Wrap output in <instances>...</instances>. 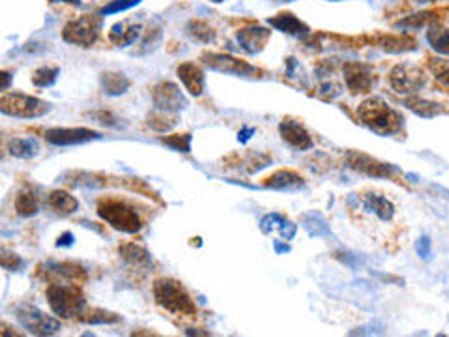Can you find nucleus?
Segmentation results:
<instances>
[{
  "label": "nucleus",
  "instance_id": "72a5a7b5",
  "mask_svg": "<svg viewBox=\"0 0 449 337\" xmlns=\"http://www.w3.org/2000/svg\"><path fill=\"white\" fill-rule=\"evenodd\" d=\"M143 0H111L109 4L104 6L99 15H113V14H122V11L131 10L133 6L141 4Z\"/></svg>",
  "mask_w": 449,
  "mask_h": 337
},
{
  "label": "nucleus",
  "instance_id": "79ce46f5",
  "mask_svg": "<svg viewBox=\"0 0 449 337\" xmlns=\"http://www.w3.org/2000/svg\"><path fill=\"white\" fill-rule=\"evenodd\" d=\"M415 249H418V253H420L421 258H429V255H430V240L427 238V236H423V238H421L420 242H418Z\"/></svg>",
  "mask_w": 449,
  "mask_h": 337
},
{
  "label": "nucleus",
  "instance_id": "c756f323",
  "mask_svg": "<svg viewBox=\"0 0 449 337\" xmlns=\"http://www.w3.org/2000/svg\"><path fill=\"white\" fill-rule=\"evenodd\" d=\"M406 107L410 111H414L415 114L423 116V119H430V116H435V114H438L442 111L440 107H436V104L421 98H408L406 99Z\"/></svg>",
  "mask_w": 449,
  "mask_h": 337
},
{
  "label": "nucleus",
  "instance_id": "cd10ccee",
  "mask_svg": "<svg viewBox=\"0 0 449 337\" xmlns=\"http://www.w3.org/2000/svg\"><path fill=\"white\" fill-rule=\"evenodd\" d=\"M15 210L23 218H29V216H34L38 212V198L32 191H21L17 197H15Z\"/></svg>",
  "mask_w": 449,
  "mask_h": 337
},
{
  "label": "nucleus",
  "instance_id": "9b49d317",
  "mask_svg": "<svg viewBox=\"0 0 449 337\" xmlns=\"http://www.w3.org/2000/svg\"><path fill=\"white\" fill-rule=\"evenodd\" d=\"M101 135L98 131L86 128H55L45 131V139L47 143L55 144V146H74V144H83L89 141L99 139Z\"/></svg>",
  "mask_w": 449,
  "mask_h": 337
},
{
  "label": "nucleus",
  "instance_id": "393cba45",
  "mask_svg": "<svg viewBox=\"0 0 449 337\" xmlns=\"http://www.w3.org/2000/svg\"><path fill=\"white\" fill-rule=\"evenodd\" d=\"M6 150H8L11 156H15V158L30 159L38 154L40 146H38V143H36L34 139H19V137H17V139L8 141Z\"/></svg>",
  "mask_w": 449,
  "mask_h": 337
},
{
  "label": "nucleus",
  "instance_id": "bb28decb",
  "mask_svg": "<svg viewBox=\"0 0 449 337\" xmlns=\"http://www.w3.org/2000/svg\"><path fill=\"white\" fill-rule=\"evenodd\" d=\"M178 124V119L174 114L167 113V111H156V113L148 114V126L153 131H159V134H165V131H171L174 126Z\"/></svg>",
  "mask_w": 449,
  "mask_h": 337
},
{
  "label": "nucleus",
  "instance_id": "2f4dec72",
  "mask_svg": "<svg viewBox=\"0 0 449 337\" xmlns=\"http://www.w3.org/2000/svg\"><path fill=\"white\" fill-rule=\"evenodd\" d=\"M81 321L83 323H89V324H113V323H118L120 318L116 315L109 311H104V309H90V311L81 315Z\"/></svg>",
  "mask_w": 449,
  "mask_h": 337
},
{
  "label": "nucleus",
  "instance_id": "dca6fc26",
  "mask_svg": "<svg viewBox=\"0 0 449 337\" xmlns=\"http://www.w3.org/2000/svg\"><path fill=\"white\" fill-rule=\"evenodd\" d=\"M348 164H350L352 168L369 174V176H390L391 173H397V168L391 167V165L380 164V161H376L370 156L360 154V152H350L348 154Z\"/></svg>",
  "mask_w": 449,
  "mask_h": 337
},
{
  "label": "nucleus",
  "instance_id": "ddd939ff",
  "mask_svg": "<svg viewBox=\"0 0 449 337\" xmlns=\"http://www.w3.org/2000/svg\"><path fill=\"white\" fill-rule=\"evenodd\" d=\"M343 75H345L346 86L350 90L352 94H363V92H369L375 79H373V74L367 66L360 64V62H348L343 68Z\"/></svg>",
  "mask_w": 449,
  "mask_h": 337
},
{
  "label": "nucleus",
  "instance_id": "ea45409f",
  "mask_svg": "<svg viewBox=\"0 0 449 337\" xmlns=\"http://www.w3.org/2000/svg\"><path fill=\"white\" fill-rule=\"evenodd\" d=\"M281 216L279 213H270V216H266V218H262L261 221V231L262 233H272L273 227H276V223H279L281 221Z\"/></svg>",
  "mask_w": 449,
  "mask_h": 337
},
{
  "label": "nucleus",
  "instance_id": "c85d7f7f",
  "mask_svg": "<svg viewBox=\"0 0 449 337\" xmlns=\"http://www.w3.org/2000/svg\"><path fill=\"white\" fill-rule=\"evenodd\" d=\"M303 227L307 228V233L311 236H330V227L326 225V221L322 219L321 213H307L303 218Z\"/></svg>",
  "mask_w": 449,
  "mask_h": 337
},
{
  "label": "nucleus",
  "instance_id": "49530a36",
  "mask_svg": "<svg viewBox=\"0 0 449 337\" xmlns=\"http://www.w3.org/2000/svg\"><path fill=\"white\" fill-rule=\"evenodd\" d=\"M273 246H276V251H277V253L291 251V248H288V246H283L281 242H276V243H273Z\"/></svg>",
  "mask_w": 449,
  "mask_h": 337
},
{
  "label": "nucleus",
  "instance_id": "39448f33",
  "mask_svg": "<svg viewBox=\"0 0 449 337\" xmlns=\"http://www.w3.org/2000/svg\"><path fill=\"white\" fill-rule=\"evenodd\" d=\"M0 109L10 116L19 119H38L49 111V104H45L34 96L21 94V92H4L0 98Z\"/></svg>",
  "mask_w": 449,
  "mask_h": 337
},
{
  "label": "nucleus",
  "instance_id": "412c9836",
  "mask_svg": "<svg viewBox=\"0 0 449 337\" xmlns=\"http://www.w3.org/2000/svg\"><path fill=\"white\" fill-rule=\"evenodd\" d=\"M120 255L122 258L126 261L128 264H131L133 268H141V270H146V268L152 264V258H150V253L143 248V246H138V243H123L120 246Z\"/></svg>",
  "mask_w": 449,
  "mask_h": 337
},
{
  "label": "nucleus",
  "instance_id": "4c0bfd02",
  "mask_svg": "<svg viewBox=\"0 0 449 337\" xmlns=\"http://www.w3.org/2000/svg\"><path fill=\"white\" fill-rule=\"evenodd\" d=\"M0 261H2V266L4 270H17V268L23 266V261H21L15 253H10L6 248H2V255H0Z\"/></svg>",
  "mask_w": 449,
  "mask_h": 337
},
{
  "label": "nucleus",
  "instance_id": "37998d69",
  "mask_svg": "<svg viewBox=\"0 0 449 337\" xmlns=\"http://www.w3.org/2000/svg\"><path fill=\"white\" fill-rule=\"evenodd\" d=\"M74 243V234L71 233H64L62 236L59 238V242H56V246L59 248H64V246H71Z\"/></svg>",
  "mask_w": 449,
  "mask_h": 337
},
{
  "label": "nucleus",
  "instance_id": "1a4fd4ad",
  "mask_svg": "<svg viewBox=\"0 0 449 337\" xmlns=\"http://www.w3.org/2000/svg\"><path fill=\"white\" fill-rule=\"evenodd\" d=\"M425 81V71L414 64H397L390 74V84L399 94H414L423 89Z\"/></svg>",
  "mask_w": 449,
  "mask_h": 337
},
{
  "label": "nucleus",
  "instance_id": "7ed1b4c3",
  "mask_svg": "<svg viewBox=\"0 0 449 337\" xmlns=\"http://www.w3.org/2000/svg\"><path fill=\"white\" fill-rule=\"evenodd\" d=\"M153 298H156L158 306H161L165 311L173 313V315L193 317L197 313L191 296L174 279H158L153 283Z\"/></svg>",
  "mask_w": 449,
  "mask_h": 337
},
{
  "label": "nucleus",
  "instance_id": "4468645a",
  "mask_svg": "<svg viewBox=\"0 0 449 337\" xmlns=\"http://www.w3.org/2000/svg\"><path fill=\"white\" fill-rule=\"evenodd\" d=\"M40 273L51 283H77V279L86 278L83 268L74 263H49L41 266Z\"/></svg>",
  "mask_w": 449,
  "mask_h": 337
},
{
  "label": "nucleus",
  "instance_id": "6e6552de",
  "mask_svg": "<svg viewBox=\"0 0 449 337\" xmlns=\"http://www.w3.org/2000/svg\"><path fill=\"white\" fill-rule=\"evenodd\" d=\"M354 198L358 201V206L354 210H360L363 216H369V218L380 221V223H390L393 219L395 208L393 204L390 203V198H385L382 193H376V191H365V193H352Z\"/></svg>",
  "mask_w": 449,
  "mask_h": 337
},
{
  "label": "nucleus",
  "instance_id": "5701e85b",
  "mask_svg": "<svg viewBox=\"0 0 449 337\" xmlns=\"http://www.w3.org/2000/svg\"><path fill=\"white\" fill-rule=\"evenodd\" d=\"M47 204H49L51 208L55 210L56 213L60 216H69V213H74L75 210L79 208V203H77V198L74 195L66 193V191H53L47 198Z\"/></svg>",
  "mask_w": 449,
  "mask_h": 337
},
{
  "label": "nucleus",
  "instance_id": "b1692460",
  "mask_svg": "<svg viewBox=\"0 0 449 337\" xmlns=\"http://www.w3.org/2000/svg\"><path fill=\"white\" fill-rule=\"evenodd\" d=\"M141 32H143V26L141 25H133L126 29L123 23H116L113 26V30H111V40L118 45V47H128V45H131L137 40Z\"/></svg>",
  "mask_w": 449,
  "mask_h": 337
},
{
  "label": "nucleus",
  "instance_id": "2eb2a0df",
  "mask_svg": "<svg viewBox=\"0 0 449 337\" xmlns=\"http://www.w3.org/2000/svg\"><path fill=\"white\" fill-rule=\"evenodd\" d=\"M279 131H281V137L286 144H291L298 150H309L313 149V139L309 131L303 128V124H300L298 120H283L279 124Z\"/></svg>",
  "mask_w": 449,
  "mask_h": 337
},
{
  "label": "nucleus",
  "instance_id": "423d86ee",
  "mask_svg": "<svg viewBox=\"0 0 449 337\" xmlns=\"http://www.w3.org/2000/svg\"><path fill=\"white\" fill-rule=\"evenodd\" d=\"M101 17L104 15H83L79 19L69 21L64 26V40L68 44L79 45V47H90L98 38V32L101 29Z\"/></svg>",
  "mask_w": 449,
  "mask_h": 337
},
{
  "label": "nucleus",
  "instance_id": "a19ab883",
  "mask_svg": "<svg viewBox=\"0 0 449 337\" xmlns=\"http://www.w3.org/2000/svg\"><path fill=\"white\" fill-rule=\"evenodd\" d=\"M298 227L294 223H291V221H286V219H283L281 223H279V233H281V236L285 240H292L294 238V234H296Z\"/></svg>",
  "mask_w": 449,
  "mask_h": 337
},
{
  "label": "nucleus",
  "instance_id": "f704fd0d",
  "mask_svg": "<svg viewBox=\"0 0 449 337\" xmlns=\"http://www.w3.org/2000/svg\"><path fill=\"white\" fill-rule=\"evenodd\" d=\"M161 143L171 146L173 150L178 152H191V135L182 134V135H171V137H163Z\"/></svg>",
  "mask_w": 449,
  "mask_h": 337
},
{
  "label": "nucleus",
  "instance_id": "a211bd4d",
  "mask_svg": "<svg viewBox=\"0 0 449 337\" xmlns=\"http://www.w3.org/2000/svg\"><path fill=\"white\" fill-rule=\"evenodd\" d=\"M178 77L182 81V84L189 90V94L201 96L204 92V74L197 64L193 62H183L178 66L176 70Z\"/></svg>",
  "mask_w": 449,
  "mask_h": 337
},
{
  "label": "nucleus",
  "instance_id": "aec40b11",
  "mask_svg": "<svg viewBox=\"0 0 449 337\" xmlns=\"http://www.w3.org/2000/svg\"><path fill=\"white\" fill-rule=\"evenodd\" d=\"M264 186L272 189H285V191H292V189L303 188V178H301L298 173L291 171V168H283V171L273 173L270 178H266Z\"/></svg>",
  "mask_w": 449,
  "mask_h": 337
},
{
  "label": "nucleus",
  "instance_id": "7c9ffc66",
  "mask_svg": "<svg viewBox=\"0 0 449 337\" xmlns=\"http://www.w3.org/2000/svg\"><path fill=\"white\" fill-rule=\"evenodd\" d=\"M188 34L191 36L193 40L201 41V44H208V41L213 40V30L212 26L206 25L204 21H191L188 25Z\"/></svg>",
  "mask_w": 449,
  "mask_h": 337
},
{
  "label": "nucleus",
  "instance_id": "f3484780",
  "mask_svg": "<svg viewBox=\"0 0 449 337\" xmlns=\"http://www.w3.org/2000/svg\"><path fill=\"white\" fill-rule=\"evenodd\" d=\"M236 38L246 53L255 55V53L264 49L266 41L270 40V30L262 29V26H251V29L240 30Z\"/></svg>",
  "mask_w": 449,
  "mask_h": 337
},
{
  "label": "nucleus",
  "instance_id": "f257e3e1",
  "mask_svg": "<svg viewBox=\"0 0 449 337\" xmlns=\"http://www.w3.org/2000/svg\"><path fill=\"white\" fill-rule=\"evenodd\" d=\"M358 116L370 131L378 135H393L403 128V116L380 98L365 99L358 107Z\"/></svg>",
  "mask_w": 449,
  "mask_h": 337
},
{
  "label": "nucleus",
  "instance_id": "f8f14e48",
  "mask_svg": "<svg viewBox=\"0 0 449 337\" xmlns=\"http://www.w3.org/2000/svg\"><path fill=\"white\" fill-rule=\"evenodd\" d=\"M203 62L210 68V70L221 71V74L231 75H253L257 74V68H253L251 64H247L243 60L232 59L228 55H219V53H204Z\"/></svg>",
  "mask_w": 449,
  "mask_h": 337
},
{
  "label": "nucleus",
  "instance_id": "c03bdc74",
  "mask_svg": "<svg viewBox=\"0 0 449 337\" xmlns=\"http://www.w3.org/2000/svg\"><path fill=\"white\" fill-rule=\"evenodd\" d=\"M0 77H2V90H8V84H10V74H8V71H2V75H0Z\"/></svg>",
  "mask_w": 449,
  "mask_h": 337
},
{
  "label": "nucleus",
  "instance_id": "a878e982",
  "mask_svg": "<svg viewBox=\"0 0 449 337\" xmlns=\"http://www.w3.org/2000/svg\"><path fill=\"white\" fill-rule=\"evenodd\" d=\"M427 38H429L430 47L440 53V55L449 56V30L444 26L430 25L429 32H427Z\"/></svg>",
  "mask_w": 449,
  "mask_h": 337
},
{
  "label": "nucleus",
  "instance_id": "e433bc0d",
  "mask_svg": "<svg viewBox=\"0 0 449 337\" xmlns=\"http://www.w3.org/2000/svg\"><path fill=\"white\" fill-rule=\"evenodd\" d=\"M430 21H433V14H415L414 17H408V19H403L397 26H406V29H410V26H414V29H418V26H425V25H429Z\"/></svg>",
  "mask_w": 449,
  "mask_h": 337
},
{
  "label": "nucleus",
  "instance_id": "f03ea898",
  "mask_svg": "<svg viewBox=\"0 0 449 337\" xmlns=\"http://www.w3.org/2000/svg\"><path fill=\"white\" fill-rule=\"evenodd\" d=\"M47 302L51 309L62 318L81 317L84 311V294L77 283H51L47 291Z\"/></svg>",
  "mask_w": 449,
  "mask_h": 337
},
{
  "label": "nucleus",
  "instance_id": "8fccbe9b",
  "mask_svg": "<svg viewBox=\"0 0 449 337\" xmlns=\"http://www.w3.org/2000/svg\"><path fill=\"white\" fill-rule=\"evenodd\" d=\"M216 2H221V0H216Z\"/></svg>",
  "mask_w": 449,
  "mask_h": 337
},
{
  "label": "nucleus",
  "instance_id": "a18cd8bd",
  "mask_svg": "<svg viewBox=\"0 0 449 337\" xmlns=\"http://www.w3.org/2000/svg\"><path fill=\"white\" fill-rule=\"evenodd\" d=\"M249 134H253V129H243L242 134L238 135V139H240V143H246L247 139H249V137H251V135Z\"/></svg>",
  "mask_w": 449,
  "mask_h": 337
},
{
  "label": "nucleus",
  "instance_id": "20e7f679",
  "mask_svg": "<svg viewBox=\"0 0 449 337\" xmlns=\"http://www.w3.org/2000/svg\"><path fill=\"white\" fill-rule=\"evenodd\" d=\"M99 218L107 221L113 228L122 231V233H138L141 231V219L135 213V210L118 198H101L98 204Z\"/></svg>",
  "mask_w": 449,
  "mask_h": 337
},
{
  "label": "nucleus",
  "instance_id": "6ab92c4d",
  "mask_svg": "<svg viewBox=\"0 0 449 337\" xmlns=\"http://www.w3.org/2000/svg\"><path fill=\"white\" fill-rule=\"evenodd\" d=\"M270 25H272L273 29L281 30V32H286V34L296 36V38H306V36H309V26H307L306 23H301L296 15L292 14H279L277 17H272V19H270Z\"/></svg>",
  "mask_w": 449,
  "mask_h": 337
},
{
  "label": "nucleus",
  "instance_id": "9d476101",
  "mask_svg": "<svg viewBox=\"0 0 449 337\" xmlns=\"http://www.w3.org/2000/svg\"><path fill=\"white\" fill-rule=\"evenodd\" d=\"M152 99L156 109L167 111V113H178V111L186 109L188 99L182 94V90L178 89L176 84L171 81H163L153 86Z\"/></svg>",
  "mask_w": 449,
  "mask_h": 337
},
{
  "label": "nucleus",
  "instance_id": "58836bf2",
  "mask_svg": "<svg viewBox=\"0 0 449 337\" xmlns=\"http://www.w3.org/2000/svg\"><path fill=\"white\" fill-rule=\"evenodd\" d=\"M382 47L385 51H390V53H403V51H410L412 47H406V38H399V40H395V38H384L382 40Z\"/></svg>",
  "mask_w": 449,
  "mask_h": 337
},
{
  "label": "nucleus",
  "instance_id": "de8ad7c7",
  "mask_svg": "<svg viewBox=\"0 0 449 337\" xmlns=\"http://www.w3.org/2000/svg\"><path fill=\"white\" fill-rule=\"evenodd\" d=\"M51 2H66V4H75V6H81V0H51Z\"/></svg>",
  "mask_w": 449,
  "mask_h": 337
},
{
  "label": "nucleus",
  "instance_id": "09e8293b",
  "mask_svg": "<svg viewBox=\"0 0 449 337\" xmlns=\"http://www.w3.org/2000/svg\"><path fill=\"white\" fill-rule=\"evenodd\" d=\"M418 4H427V2H435V0H415Z\"/></svg>",
  "mask_w": 449,
  "mask_h": 337
},
{
  "label": "nucleus",
  "instance_id": "4be33fe9",
  "mask_svg": "<svg viewBox=\"0 0 449 337\" xmlns=\"http://www.w3.org/2000/svg\"><path fill=\"white\" fill-rule=\"evenodd\" d=\"M101 90L107 96H120L129 89V79L122 74H114V71H105L101 74Z\"/></svg>",
  "mask_w": 449,
  "mask_h": 337
},
{
  "label": "nucleus",
  "instance_id": "0eeeda50",
  "mask_svg": "<svg viewBox=\"0 0 449 337\" xmlns=\"http://www.w3.org/2000/svg\"><path fill=\"white\" fill-rule=\"evenodd\" d=\"M15 317L21 326L36 336H53L60 330V323L56 318L45 315L34 306H19L15 311Z\"/></svg>",
  "mask_w": 449,
  "mask_h": 337
},
{
  "label": "nucleus",
  "instance_id": "473e14b6",
  "mask_svg": "<svg viewBox=\"0 0 449 337\" xmlns=\"http://www.w3.org/2000/svg\"><path fill=\"white\" fill-rule=\"evenodd\" d=\"M56 77H59V68H49V66H45V68H40V70L34 71V75H32V83H34L36 86H40V89H45V86L55 84Z\"/></svg>",
  "mask_w": 449,
  "mask_h": 337
},
{
  "label": "nucleus",
  "instance_id": "c9c22d12",
  "mask_svg": "<svg viewBox=\"0 0 449 337\" xmlns=\"http://www.w3.org/2000/svg\"><path fill=\"white\" fill-rule=\"evenodd\" d=\"M429 68L440 83L449 86V60L433 59V60H429Z\"/></svg>",
  "mask_w": 449,
  "mask_h": 337
}]
</instances>
